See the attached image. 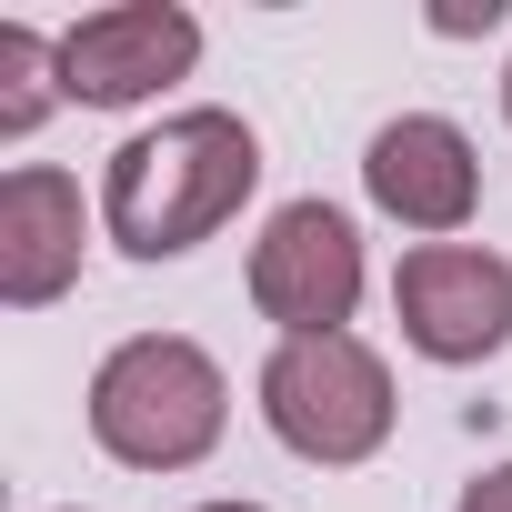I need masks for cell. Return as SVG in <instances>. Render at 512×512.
<instances>
[{
	"label": "cell",
	"mask_w": 512,
	"mask_h": 512,
	"mask_svg": "<svg viewBox=\"0 0 512 512\" xmlns=\"http://www.w3.org/2000/svg\"><path fill=\"white\" fill-rule=\"evenodd\" d=\"M262 191V131L221 101H191L151 131H131L101 171V231L131 262H181L221 221H241V201Z\"/></svg>",
	"instance_id": "obj_1"
},
{
	"label": "cell",
	"mask_w": 512,
	"mask_h": 512,
	"mask_svg": "<svg viewBox=\"0 0 512 512\" xmlns=\"http://www.w3.org/2000/svg\"><path fill=\"white\" fill-rule=\"evenodd\" d=\"M231 432V382L191 332H131L91 372V442L121 472H191Z\"/></svg>",
	"instance_id": "obj_2"
},
{
	"label": "cell",
	"mask_w": 512,
	"mask_h": 512,
	"mask_svg": "<svg viewBox=\"0 0 512 512\" xmlns=\"http://www.w3.org/2000/svg\"><path fill=\"white\" fill-rule=\"evenodd\" d=\"M262 422L282 452L352 472L392 442V362L362 332H312V342H272L262 362Z\"/></svg>",
	"instance_id": "obj_3"
},
{
	"label": "cell",
	"mask_w": 512,
	"mask_h": 512,
	"mask_svg": "<svg viewBox=\"0 0 512 512\" xmlns=\"http://www.w3.org/2000/svg\"><path fill=\"white\" fill-rule=\"evenodd\" d=\"M251 312H262L282 342L312 332H352L362 312V231L332 201H282L251 241Z\"/></svg>",
	"instance_id": "obj_4"
},
{
	"label": "cell",
	"mask_w": 512,
	"mask_h": 512,
	"mask_svg": "<svg viewBox=\"0 0 512 512\" xmlns=\"http://www.w3.org/2000/svg\"><path fill=\"white\" fill-rule=\"evenodd\" d=\"M392 322L422 362L462 372L512 342V262L482 241H412L392 272Z\"/></svg>",
	"instance_id": "obj_5"
},
{
	"label": "cell",
	"mask_w": 512,
	"mask_h": 512,
	"mask_svg": "<svg viewBox=\"0 0 512 512\" xmlns=\"http://www.w3.org/2000/svg\"><path fill=\"white\" fill-rule=\"evenodd\" d=\"M191 61H201V21L181 0H111V11H81L61 31V91L91 111H131L191 81Z\"/></svg>",
	"instance_id": "obj_6"
},
{
	"label": "cell",
	"mask_w": 512,
	"mask_h": 512,
	"mask_svg": "<svg viewBox=\"0 0 512 512\" xmlns=\"http://www.w3.org/2000/svg\"><path fill=\"white\" fill-rule=\"evenodd\" d=\"M362 191H372L382 221H402V231H422V241H452V231L472 221V201H482V151H472L462 121L402 111V121H382V131L362 141Z\"/></svg>",
	"instance_id": "obj_7"
},
{
	"label": "cell",
	"mask_w": 512,
	"mask_h": 512,
	"mask_svg": "<svg viewBox=\"0 0 512 512\" xmlns=\"http://www.w3.org/2000/svg\"><path fill=\"white\" fill-rule=\"evenodd\" d=\"M81 181L51 171V161H21L0 181V302L11 312H51L71 282H81Z\"/></svg>",
	"instance_id": "obj_8"
},
{
	"label": "cell",
	"mask_w": 512,
	"mask_h": 512,
	"mask_svg": "<svg viewBox=\"0 0 512 512\" xmlns=\"http://www.w3.org/2000/svg\"><path fill=\"white\" fill-rule=\"evenodd\" d=\"M51 101H71L61 91V41H41L31 21H0V141H31L51 121Z\"/></svg>",
	"instance_id": "obj_9"
},
{
	"label": "cell",
	"mask_w": 512,
	"mask_h": 512,
	"mask_svg": "<svg viewBox=\"0 0 512 512\" xmlns=\"http://www.w3.org/2000/svg\"><path fill=\"white\" fill-rule=\"evenodd\" d=\"M452 512H512V462H492V472H472Z\"/></svg>",
	"instance_id": "obj_10"
},
{
	"label": "cell",
	"mask_w": 512,
	"mask_h": 512,
	"mask_svg": "<svg viewBox=\"0 0 512 512\" xmlns=\"http://www.w3.org/2000/svg\"><path fill=\"white\" fill-rule=\"evenodd\" d=\"M442 41H472V31H502V0H482V11H432Z\"/></svg>",
	"instance_id": "obj_11"
},
{
	"label": "cell",
	"mask_w": 512,
	"mask_h": 512,
	"mask_svg": "<svg viewBox=\"0 0 512 512\" xmlns=\"http://www.w3.org/2000/svg\"><path fill=\"white\" fill-rule=\"evenodd\" d=\"M191 512H272V502H191Z\"/></svg>",
	"instance_id": "obj_12"
},
{
	"label": "cell",
	"mask_w": 512,
	"mask_h": 512,
	"mask_svg": "<svg viewBox=\"0 0 512 512\" xmlns=\"http://www.w3.org/2000/svg\"><path fill=\"white\" fill-rule=\"evenodd\" d=\"M502 121H512V61H502Z\"/></svg>",
	"instance_id": "obj_13"
},
{
	"label": "cell",
	"mask_w": 512,
	"mask_h": 512,
	"mask_svg": "<svg viewBox=\"0 0 512 512\" xmlns=\"http://www.w3.org/2000/svg\"><path fill=\"white\" fill-rule=\"evenodd\" d=\"M71 512H81V502H71Z\"/></svg>",
	"instance_id": "obj_14"
}]
</instances>
